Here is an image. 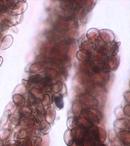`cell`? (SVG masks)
Wrapping results in <instances>:
<instances>
[{"label":"cell","instance_id":"cell-2","mask_svg":"<svg viewBox=\"0 0 130 146\" xmlns=\"http://www.w3.org/2000/svg\"><path fill=\"white\" fill-rule=\"evenodd\" d=\"M7 8L5 6L1 5L0 6V13H3L6 11Z\"/></svg>","mask_w":130,"mask_h":146},{"label":"cell","instance_id":"cell-1","mask_svg":"<svg viewBox=\"0 0 130 146\" xmlns=\"http://www.w3.org/2000/svg\"><path fill=\"white\" fill-rule=\"evenodd\" d=\"M42 78L39 75H36L31 76L29 79V82L31 83H38L42 82Z\"/></svg>","mask_w":130,"mask_h":146}]
</instances>
